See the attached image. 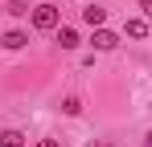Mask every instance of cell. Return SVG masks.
Wrapping results in <instances>:
<instances>
[{
  "mask_svg": "<svg viewBox=\"0 0 152 147\" xmlns=\"http://www.w3.org/2000/svg\"><path fill=\"white\" fill-rule=\"evenodd\" d=\"M58 21H62V12H58L53 4H37V8H33V29H45V33H50V29H58Z\"/></svg>",
  "mask_w": 152,
  "mask_h": 147,
  "instance_id": "cell-1",
  "label": "cell"
},
{
  "mask_svg": "<svg viewBox=\"0 0 152 147\" xmlns=\"http://www.w3.org/2000/svg\"><path fill=\"white\" fill-rule=\"evenodd\" d=\"M91 45L107 53V49H115V45H119V37H115L111 29H95V37H91Z\"/></svg>",
  "mask_w": 152,
  "mask_h": 147,
  "instance_id": "cell-2",
  "label": "cell"
},
{
  "mask_svg": "<svg viewBox=\"0 0 152 147\" xmlns=\"http://www.w3.org/2000/svg\"><path fill=\"white\" fill-rule=\"evenodd\" d=\"M82 21L91 24V29H103V21H107V8H99V4H91V8H82Z\"/></svg>",
  "mask_w": 152,
  "mask_h": 147,
  "instance_id": "cell-3",
  "label": "cell"
},
{
  "mask_svg": "<svg viewBox=\"0 0 152 147\" xmlns=\"http://www.w3.org/2000/svg\"><path fill=\"white\" fill-rule=\"evenodd\" d=\"M4 49H25L29 45V33H21V29H12V33H4V41H0Z\"/></svg>",
  "mask_w": 152,
  "mask_h": 147,
  "instance_id": "cell-4",
  "label": "cell"
},
{
  "mask_svg": "<svg viewBox=\"0 0 152 147\" xmlns=\"http://www.w3.org/2000/svg\"><path fill=\"white\" fill-rule=\"evenodd\" d=\"M58 45L62 49H78V33L74 29H58Z\"/></svg>",
  "mask_w": 152,
  "mask_h": 147,
  "instance_id": "cell-5",
  "label": "cell"
},
{
  "mask_svg": "<svg viewBox=\"0 0 152 147\" xmlns=\"http://www.w3.org/2000/svg\"><path fill=\"white\" fill-rule=\"evenodd\" d=\"M0 147H25V135L21 131H4L0 135Z\"/></svg>",
  "mask_w": 152,
  "mask_h": 147,
  "instance_id": "cell-6",
  "label": "cell"
},
{
  "mask_svg": "<svg viewBox=\"0 0 152 147\" xmlns=\"http://www.w3.org/2000/svg\"><path fill=\"white\" fill-rule=\"evenodd\" d=\"M127 37H148V24L144 21H127Z\"/></svg>",
  "mask_w": 152,
  "mask_h": 147,
  "instance_id": "cell-7",
  "label": "cell"
},
{
  "mask_svg": "<svg viewBox=\"0 0 152 147\" xmlns=\"http://www.w3.org/2000/svg\"><path fill=\"white\" fill-rule=\"evenodd\" d=\"M8 12H12V17H25L29 4H25V0H8Z\"/></svg>",
  "mask_w": 152,
  "mask_h": 147,
  "instance_id": "cell-8",
  "label": "cell"
},
{
  "mask_svg": "<svg viewBox=\"0 0 152 147\" xmlns=\"http://www.w3.org/2000/svg\"><path fill=\"white\" fill-rule=\"evenodd\" d=\"M62 110H66V115H78V110H82V102H78V98H66V102H62Z\"/></svg>",
  "mask_w": 152,
  "mask_h": 147,
  "instance_id": "cell-9",
  "label": "cell"
},
{
  "mask_svg": "<svg viewBox=\"0 0 152 147\" xmlns=\"http://www.w3.org/2000/svg\"><path fill=\"white\" fill-rule=\"evenodd\" d=\"M37 147H62V139H41Z\"/></svg>",
  "mask_w": 152,
  "mask_h": 147,
  "instance_id": "cell-10",
  "label": "cell"
},
{
  "mask_svg": "<svg viewBox=\"0 0 152 147\" xmlns=\"http://www.w3.org/2000/svg\"><path fill=\"white\" fill-rule=\"evenodd\" d=\"M140 8H144V12H148V17H152V0H140Z\"/></svg>",
  "mask_w": 152,
  "mask_h": 147,
  "instance_id": "cell-11",
  "label": "cell"
},
{
  "mask_svg": "<svg viewBox=\"0 0 152 147\" xmlns=\"http://www.w3.org/2000/svg\"><path fill=\"white\" fill-rule=\"evenodd\" d=\"M144 147H152V131H148V135H144Z\"/></svg>",
  "mask_w": 152,
  "mask_h": 147,
  "instance_id": "cell-12",
  "label": "cell"
}]
</instances>
